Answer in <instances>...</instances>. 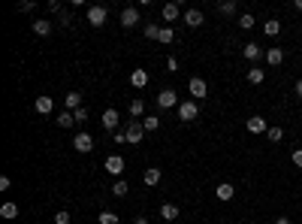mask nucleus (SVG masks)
Here are the masks:
<instances>
[{
  "label": "nucleus",
  "mask_w": 302,
  "mask_h": 224,
  "mask_svg": "<svg viewBox=\"0 0 302 224\" xmlns=\"http://www.w3.org/2000/svg\"><path fill=\"white\" fill-rule=\"evenodd\" d=\"M121 25H124V27H136V25H139V9L127 6V9L121 12Z\"/></svg>",
  "instance_id": "9d476101"
},
{
  "label": "nucleus",
  "mask_w": 302,
  "mask_h": 224,
  "mask_svg": "<svg viewBox=\"0 0 302 224\" xmlns=\"http://www.w3.org/2000/svg\"><path fill=\"white\" fill-rule=\"evenodd\" d=\"M115 143H127V130H115Z\"/></svg>",
  "instance_id": "ea45409f"
},
{
  "label": "nucleus",
  "mask_w": 302,
  "mask_h": 224,
  "mask_svg": "<svg viewBox=\"0 0 302 224\" xmlns=\"http://www.w3.org/2000/svg\"><path fill=\"white\" fill-rule=\"evenodd\" d=\"M266 61H269V67L284 64V49H269V51H266Z\"/></svg>",
  "instance_id": "f3484780"
},
{
  "label": "nucleus",
  "mask_w": 302,
  "mask_h": 224,
  "mask_svg": "<svg viewBox=\"0 0 302 224\" xmlns=\"http://www.w3.org/2000/svg\"><path fill=\"white\" fill-rule=\"evenodd\" d=\"M161 218L163 221H175V218H179V206H175V203H163L161 206Z\"/></svg>",
  "instance_id": "dca6fc26"
},
{
  "label": "nucleus",
  "mask_w": 302,
  "mask_h": 224,
  "mask_svg": "<svg viewBox=\"0 0 302 224\" xmlns=\"http://www.w3.org/2000/svg\"><path fill=\"white\" fill-rule=\"evenodd\" d=\"M130 115L139 122V118L145 115V100H133V103H130Z\"/></svg>",
  "instance_id": "393cba45"
},
{
  "label": "nucleus",
  "mask_w": 302,
  "mask_h": 224,
  "mask_svg": "<svg viewBox=\"0 0 302 224\" xmlns=\"http://www.w3.org/2000/svg\"><path fill=\"white\" fill-rule=\"evenodd\" d=\"M64 100H67V109H70V112H76V109L82 106V94H79V91H70Z\"/></svg>",
  "instance_id": "6ab92c4d"
},
{
  "label": "nucleus",
  "mask_w": 302,
  "mask_h": 224,
  "mask_svg": "<svg viewBox=\"0 0 302 224\" xmlns=\"http://www.w3.org/2000/svg\"><path fill=\"white\" fill-rule=\"evenodd\" d=\"M127 191H130V185L124 182V179H118V182L112 185V194H115V197H124V194H127Z\"/></svg>",
  "instance_id": "cd10ccee"
},
{
  "label": "nucleus",
  "mask_w": 302,
  "mask_h": 224,
  "mask_svg": "<svg viewBox=\"0 0 302 224\" xmlns=\"http://www.w3.org/2000/svg\"><path fill=\"white\" fill-rule=\"evenodd\" d=\"M61 25L70 27V25H73V15H70V12H61Z\"/></svg>",
  "instance_id": "4c0bfd02"
},
{
  "label": "nucleus",
  "mask_w": 302,
  "mask_h": 224,
  "mask_svg": "<svg viewBox=\"0 0 302 224\" xmlns=\"http://www.w3.org/2000/svg\"><path fill=\"white\" fill-rule=\"evenodd\" d=\"M33 109H37L40 115H48L51 109H55V100H51V97H37V100H33Z\"/></svg>",
  "instance_id": "9b49d317"
},
{
  "label": "nucleus",
  "mask_w": 302,
  "mask_h": 224,
  "mask_svg": "<svg viewBox=\"0 0 302 224\" xmlns=\"http://www.w3.org/2000/svg\"><path fill=\"white\" fill-rule=\"evenodd\" d=\"M106 19H109V9H106V6H91V9H88V25H91V27H103Z\"/></svg>",
  "instance_id": "f257e3e1"
},
{
  "label": "nucleus",
  "mask_w": 302,
  "mask_h": 224,
  "mask_svg": "<svg viewBox=\"0 0 302 224\" xmlns=\"http://www.w3.org/2000/svg\"><path fill=\"white\" fill-rule=\"evenodd\" d=\"M103 167H106V173H112V176H121V173H124V158H121V154H109Z\"/></svg>",
  "instance_id": "0eeeda50"
},
{
  "label": "nucleus",
  "mask_w": 302,
  "mask_h": 224,
  "mask_svg": "<svg viewBox=\"0 0 302 224\" xmlns=\"http://www.w3.org/2000/svg\"><path fill=\"white\" fill-rule=\"evenodd\" d=\"M245 127L251 130V133H266V130H269V124H266V118H263V115H251Z\"/></svg>",
  "instance_id": "6e6552de"
},
{
  "label": "nucleus",
  "mask_w": 302,
  "mask_h": 224,
  "mask_svg": "<svg viewBox=\"0 0 302 224\" xmlns=\"http://www.w3.org/2000/svg\"><path fill=\"white\" fill-rule=\"evenodd\" d=\"M9 185H12L9 176H3V179H0V191H9Z\"/></svg>",
  "instance_id": "79ce46f5"
},
{
  "label": "nucleus",
  "mask_w": 302,
  "mask_h": 224,
  "mask_svg": "<svg viewBox=\"0 0 302 224\" xmlns=\"http://www.w3.org/2000/svg\"><path fill=\"white\" fill-rule=\"evenodd\" d=\"M275 224H293V221H290V218H284V215H281V218H275Z\"/></svg>",
  "instance_id": "37998d69"
},
{
  "label": "nucleus",
  "mask_w": 302,
  "mask_h": 224,
  "mask_svg": "<svg viewBox=\"0 0 302 224\" xmlns=\"http://www.w3.org/2000/svg\"><path fill=\"white\" fill-rule=\"evenodd\" d=\"M0 218H19V206H15V203H3V206H0Z\"/></svg>",
  "instance_id": "5701e85b"
},
{
  "label": "nucleus",
  "mask_w": 302,
  "mask_h": 224,
  "mask_svg": "<svg viewBox=\"0 0 302 224\" xmlns=\"http://www.w3.org/2000/svg\"><path fill=\"white\" fill-rule=\"evenodd\" d=\"M215 197H218L221 203H227V200H233V197H236V188L230 185V182H221V185L215 188Z\"/></svg>",
  "instance_id": "1a4fd4ad"
},
{
  "label": "nucleus",
  "mask_w": 302,
  "mask_h": 224,
  "mask_svg": "<svg viewBox=\"0 0 302 224\" xmlns=\"http://www.w3.org/2000/svg\"><path fill=\"white\" fill-rule=\"evenodd\" d=\"M157 40H161L163 46H169V43L175 40V30H172V27H161V37H157Z\"/></svg>",
  "instance_id": "c756f323"
},
{
  "label": "nucleus",
  "mask_w": 302,
  "mask_h": 224,
  "mask_svg": "<svg viewBox=\"0 0 302 224\" xmlns=\"http://www.w3.org/2000/svg\"><path fill=\"white\" fill-rule=\"evenodd\" d=\"M296 97H302V79L296 82Z\"/></svg>",
  "instance_id": "a18cd8bd"
},
{
  "label": "nucleus",
  "mask_w": 302,
  "mask_h": 224,
  "mask_svg": "<svg viewBox=\"0 0 302 224\" xmlns=\"http://www.w3.org/2000/svg\"><path fill=\"white\" fill-rule=\"evenodd\" d=\"M30 27H33V33H37V37H48V33H51V25H48L46 19H37Z\"/></svg>",
  "instance_id": "a211bd4d"
},
{
  "label": "nucleus",
  "mask_w": 302,
  "mask_h": 224,
  "mask_svg": "<svg viewBox=\"0 0 302 224\" xmlns=\"http://www.w3.org/2000/svg\"><path fill=\"white\" fill-rule=\"evenodd\" d=\"M73 146H76V151L88 154V151H94V136H91V133H76Z\"/></svg>",
  "instance_id": "423d86ee"
},
{
  "label": "nucleus",
  "mask_w": 302,
  "mask_h": 224,
  "mask_svg": "<svg viewBox=\"0 0 302 224\" xmlns=\"http://www.w3.org/2000/svg\"><path fill=\"white\" fill-rule=\"evenodd\" d=\"M187 88H190V94H193V97H206V91H209V88H206V82H203L200 76H193V79L187 82Z\"/></svg>",
  "instance_id": "ddd939ff"
},
{
  "label": "nucleus",
  "mask_w": 302,
  "mask_h": 224,
  "mask_svg": "<svg viewBox=\"0 0 302 224\" xmlns=\"http://www.w3.org/2000/svg\"><path fill=\"white\" fill-rule=\"evenodd\" d=\"M218 9H221L224 15H236V0H224V3H221Z\"/></svg>",
  "instance_id": "2f4dec72"
},
{
  "label": "nucleus",
  "mask_w": 302,
  "mask_h": 224,
  "mask_svg": "<svg viewBox=\"0 0 302 224\" xmlns=\"http://www.w3.org/2000/svg\"><path fill=\"white\" fill-rule=\"evenodd\" d=\"M118 124H121V115H118V109H106V112H103V130L115 133V130H118Z\"/></svg>",
  "instance_id": "39448f33"
},
{
  "label": "nucleus",
  "mask_w": 302,
  "mask_h": 224,
  "mask_svg": "<svg viewBox=\"0 0 302 224\" xmlns=\"http://www.w3.org/2000/svg\"><path fill=\"white\" fill-rule=\"evenodd\" d=\"M33 9V0H24V3H19V12H30Z\"/></svg>",
  "instance_id": "58836bf2"
},
{
  "label": "nucleus",
  "mask_w": 302,
  "mask_h": 224,
  "mask_svg": "<svg viewBox=\"0 0 302 224\" xmlns=\"http://www.w3.org/2000/svg\"><path fill=\"white\" fill-rule=\"evenodd\" d=\"M290 161H293V167H302V149H296V151L290 154Z\"/></svg>",
  "instance_id": "c9c22d12"
},
{
  "label": "nucleus",
  "mask_w": 302,
  "mask_h": 224,
  "mask_svg": "<svg viewBox=\"0 0 302 224\" xmlns=\"http://www.w3.org/2000/svg\"><path fill=\"white\" fill-rule=\"evenodd\" d=\"M266 136H269V143H281L284 140V127H269Z\"/></svg>",
  "instance_id": "c85d7f7f"
},
{
  "label": "nucleus",
  "mask_w": 302,
  "mask_h": 224,
  "mask_svg": "<svg viewBox=\"0 0 302 224\" xmlns=\"http://www.w3.org/2000/svg\"><path fill=\"white\" fill-rule=\"evenodd\" d=\"M296 9H299V12H302V0H296Z\"/></svg>",
  "instance_id": "49530a36"
},
{
  "label": "nucleus",
  "mask_w": 302,
  "mask_h": 224,
  "mask_svg": "<svg viewBox=\"0 0 302 224\" xmlns=\"http://www.w3.org/2000/svg\"><path fill=\"white\" fill-rule=\"evenodd\" d=\"M55 224H70V212H58V215H55Z\"/></svg>",
  "instance_id": "e433bc0d"
},
{
  "label": "nucleus",
  "mask_w": 302,
  "mask_h": 224,
  "mask_svg": "<svg viewBox=\"0 0 302 224\" xmlns=\"http://www.w3.org/2000/svg\"><path fill=\"white\" fill-rule=\"evenodd\" d=\"M185 25L187 27H200L203 25V12L200 9H185Z\"/></svg>",
  "instance_id": "4468645a"
},
{
  "label": "nucleus",
  "mask_w": 302,
  "mask_h": 224,
  "mask_svg": "<svg viewBox=\"0 0 302 224\" xmlns=\"http://www.w3.org/2000/svg\"><path fill=\"white\" fill-rule=\"evenodd\" d=\"M100 224H118V215L115 212H100Z\"/></svg>",
  "instance_id": "473e14b6"
},
{
  "label": "nucleus",
  "mask_w": 302,
  "mask_h": 224,
  "mask_svg": "<svg viewBox=\"0 0 302 224\" xmlns=\"http://www.w3.org/2000/svg\"><path fill=\"white\" fill-rule=\"evenodd\" d=\"M142 127H145V130L151 133V130L161 127V118H157V115H145V118H142Z\"/></svg>",
  "instance_id": "a878e982"
},
{
  "label": "nucleus",
  "mask_w": 302,
  "mask_h": 224,
  "mask_svg": "<svg viewBox=\"0 0 302 224\" xmlns=\"http://www.w3.org/2000/svg\"><path fill=\"white\" fill-rule=\"evenodd\" d=\"M200 115V106L193 100H185V103H179V118L182 122H193V118Z\"/></svg>",
  "instance_id": "f03ea898"
},
{
  "label": "nucleus",
  "mask_w": 302,
  "mask_h": 224,
  "mask_svg": "<svg viewBox=\"0 0 302 224\" xmlns=\"http://www.w3.org/2000/svg\"><path fill=\"white\" fill-rule=\"evenodd\" d=\"M245 58H248V61H257V58H260V46H257V43H248V46H245Z\"/></svg>",
  "instance_id": "bb28decb"
},
{
  "label": "nucleus",
  "mask_w": 302,
  "mask_h": 224,
  "mask_svg": "<svg viewBox=\"0 0 302 224\" xmlns=\"http://www.w3.org/2000/svg\"><path fill=\"white\" fill-rule=\"evenodd\" d=\"M263 79H266V73L260 70V67H251V70H248V82L251 85H263Z\"/></svg>",
  "instance_id": "b1692460"
},
{
  "label": "nucleus",
  "mask_w": 302,
  "mask_h": 224,
  "mask_svg": "<svg viewBox=\"0 0 302 224\" xmlns=\"http://www.w3.org/2000/svg\"><path fill=\"white\" fill-rule=\"evenodd\" d=\"M48 12H58L61 15V3H58V0H48Z\"/></svg>",
  "instance_id": "a19ab883"
},
{
  "label": "nucleus",
  "mask_w": 302,
  "mask_h": 224,
  "mask_svg": "<svg viewBox=\"0 0 302 224\" xmlns=\"http://www.w3.org/2000/svg\"><path fill=\"white\" fill-rule=\"evenodd\" d=\"M55 124H58V127H64V130H70V127H76V115L70 112V109H64V112L55 118Z\"/></svg>",
  "instance_id": "f8f14e48"
},
{
  "label": "nucleus",
  "mask_w": 302,
  "mask_h": 224,
  "mask_svg": "<svg viewBox=\"0 0 302 224\" xmlns=\"http://www.w3.org/2000/svg\"><path fill=\"white\" fill-rule=\"evenodd\" d=\"M239 27H242V30H251V27H254V15H251V12L239 15Z\"/></svg>",
  "instance_id": "7c9ffc66"
},
{
  "label": "nucleus",
  "mask_w": 302,
  "mask_h": 224,
  "mask_svg": "<svg viewBox=\"0 0 302 224\" xmlns=\"http://www.w3.org/2000/svg\"><path fill=\"white\" fill-rule=\"evenodd\" d=\"M130 85H133V88H145V85H148V73L145 70H133L130 73Z\"/></svg>",
  "instance_id": "2eb2a0df"
},
{
  "label": "nucleus",
  "mask_w": 302,
  "mask_h": 224,
  "mask_svg": "<svg viewBox=\"0 0 302 224\" xmlns=\"http://www.w3.org/2000/svg\"><path fill=\"white\" fill-rule=\"evenodd\" d=\"M124 130H127V143H133V146H139V143H142V136L148 133L145 127H142V122H130Z\"/></svg>",
  "instance_id": "7ed1b4c3"
},
{
  "label": "nucleus",
  "mask_w": 302,
  "mask_h": 224,
  "mask_svg": "<svg viewBox=\"0 0 302 224\" xmlns=\"http://www.w3.org/2000/svg\"><path fill=\"white\" fill-rule=\"evenodd\" d=\"M133 224H148V218H142V215H139V218H133Z\"/></svg>",
  "instance_id": "c03bdc74"
},
{
  "label": "nucleus",
  "mask_w": 302,
  "mask_h": 224,
  "mask_svg": "<svg viewBox=\"0 0 302 224\" xmlns=\"http://www.w3.org/2000/svg\"><path fill=\"white\" fill-rule=\"evenodd\" d=\"M142 182H145V185H157V182H161V170H157V167H148L145 176H142Z\"/></svg>",
  "instance_id": "412c9836"
},
{
  "label": "nucleus",
  "mask_w": 302,
  "mask_h": 224,
  "mask_svg": "<svg viewBox=\"0 0 302 224\" xmlns=\"http://www.w3.org/2000/svg\"><path fill=\"white\" fill-rule=\"evenodd\" d=\"M73 115H76V124H82V122H88V109H85V106H79V109H76Z\"/></svg>",
  "instance_id": "f704fd0d"
},
{
  "label": "nucleus",
  "mask_w": 302,
  "mask_h": 224,
  "mask_svg": "<svg viewBox=\"0 0 302 224\" xmlns=\"http://www.w3.org/2000/svg\"><path fill=\"white\" fill-rule=\"evenodd\" d=\"M157 106H161V109H169V106H179V94H175L172 88H163L161 94H157Z\"/></svg>",
  "instance_id": "20e7f679"
},
{
  "label": "nucleus",
  "mask_w": 302,
  "mask_h": 224,
  "mask_svg": "<svg viewBox=\"0 0 302 224\" xmlns=\"http://www.w3.org/2000/svg\"><path fill=\"white\" fill-rule=\"evenodd\" d=\"M263 33H266V37H278V33H281V22H278V19H269V22L263 25Z\"/></svg>",
  "instance_id": "aec40b11"
},
{
  "label": "nucleus",
  "mask_w": 302,
  "mask_h": 224,
  "mask_svg": "<svg viewBox=\"0 0 302 224\" xmlns=\"http://www.w3.org/2000/svg\"><path fill=\"white\" fill-rule=\"evenodd\" d=\"M145 37H148V40H157V37H161V27H157V25H145Z\"/></svg>",
  "instance_id": "72a5a7b5"
},
{
  "label": "nucleus",
  "mask_w": 302,
  "mask_h": 224,
  "mask_svg": "<svg viewBox=\"0 0 302 224\" xmlns=\"http://www.w3.org/2000/svg\"><path fill=\"white\" fill-rule=\"evenodd\" d=\"M179 12H182L179 3H166L163 6V22H175V19H179Z\"/></svg>",
  "instance_id": "4be33fe9"
}]
</instances>
